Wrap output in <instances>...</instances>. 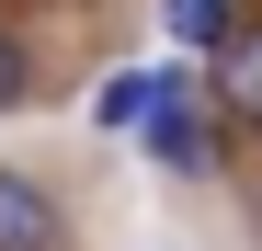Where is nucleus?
Masks as SVG:
<instances>
[{"instance_id": "nucleus-1", "label": "nucleus", "mask_w": 262, "mask_h": 251, "mask_svg": "<svg viewBox=\"0 0 262 251\" xmlns=\"http://www.w3.org/2000/svg\"><path fill=\"white\" fill-rule=\"evenodd\" d=\"M216 126H262V12H239L228 34H216Z\"/></svg>"}, {"instance_id": "nucleus-2", "label": "nucleus", "mask_w": 262, "mask_h": 251, "mask_svg": "<svg viewBox=\"0 0 262 251\" xmlns=\"http://www.w3.org/2000/svg\"><path fill=\"white\" fill-rule=\"evenodd\" d=\"M57 240H69L57 194L34 183V172H12V160H0V251H57Z\"/></svg>"}, {"instance_id": "nucleus-3", "label": "nucleus", "mask_w": 262, "mask_h": 251, "mask_svg": "<svg viewBox=\"0 0 262 251\" xmlns=\"http://www.w3.org/2000/svg\"><path fill=\"white\" fill-rule=\"evenodd\" d=\"M183 92H194V80H171V92L148 103V126H137L160 172H205V160H216V126H194V114H183Z\"/></svg>"}, {"instance_id": "nucleus-4", "label": "nucleus", "mask_w": 262, "mask_h": 251, "mask_svg": "<svg viewBox=\"0 0 262 251\" xmlns=\"http://www.w3.org/2000/svg\"><path fill=\"white\" fill-rule=\"evenodd\" d=\"M171 80H183V69H114L103 92H92V126H148V103L171 92Z\"/></svg>"}, {"instance_id": "nucleus-5", "label": "nucleus", "mask_w": 262, "mask_h": 251, "mask_svg": "<svg viewBox=\"0 0 262 251\" xmlns=\"http://www.w3.org/2000/svg\"><path fill=\"white\" fill-rule=\"evenodd\" d=\"M23 103H34V46L0 23V114H23Z\"/></svg>"}, {"instance_id": "nucleus-6", "label": "nucleus", "mask_w": 262, "mask_h": 251, "mask_svg": "<svg viewBox=\"0 0 262 251\" xmlns=\"http://www.w3.org/2000/svg\"><path fill=\"white\" fill-rule=\"evenodd\" d=\"M239 12H228V0H171V34H183V46H216V34H228Z\"/></svg>"}]
</instances>
